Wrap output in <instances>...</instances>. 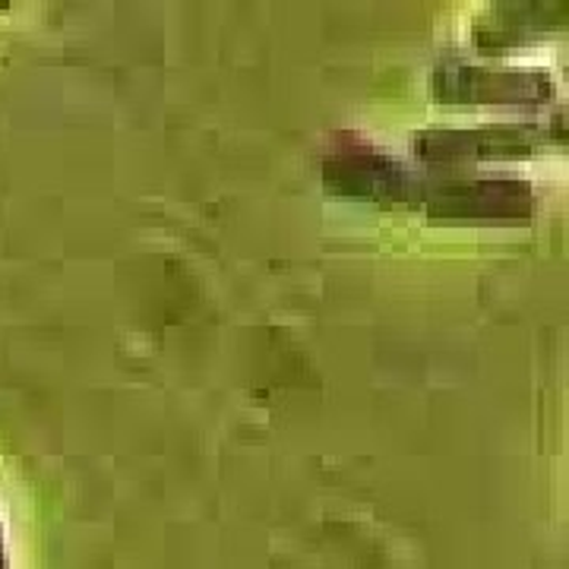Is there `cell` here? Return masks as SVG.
<instances>
[{
  "label": "cell",
  "instance_id": "6da1fadb",
  "mask_svg": "<svg viewBox=\"0 0 569 569\" xmlns=\"http://www.w3.org/2000/svg\"><path fill=\"white\" fill-rule=\"evenodd\" d=\"M567 142V121L553 114L550 121L478 123V127H430L411 137L418 162L433 168H466L485 162H519Z\"/></svg>",
  "mask_w": 569,
  "mask_h": 569
},
{
  "label": "cell",
  "instance_id": "7a4b0ae2",
  "mask_svg": "<svg viewBox=\"0 0 569 569\" xmlns=\"http://www.w3.org/2000/svg\"><path fill=\"white\" fill-rule=\"evenodd\" d=\"M535 209L538 197L526 178H481L459 171L430 174L418 206L433 224H526Z\"/></svg>",
  "mask_w": 569,
  "mask_h": 569
},
{
  "label": "cell",
  "instance_id": "3957f363",
  "mask_svg": "<svg viewBox=\"0 0 569 569\" xmlns=\"http://www.w3.org/2000/svg\"><path fill=\"white\" fill-rule=\"evenodd\" d=\"M430 92L443 104L462 108H548L557 99V82L541 67L443 61L430 73Z\"/></svg>",
  "mask_w": 569,
  "mask_h": 569
},
{
  "label": "cell",
  "instance_id": "277c9868",
  "mask_svg": "<svg viewBox=\"0 0 569 569\" xmlns=\"http://www.w3.org/2000/svg\"><path fill=\"white\" fill-rule=\"evenodd\" d=\"M427 171L377 149H348L323 162V187L336 200L377 209H411L425 200Z\"/></svg>",
  "mask_w": 569,
  "mask_h": 569
},
{
  "label": "cell",
  "instance_id": "5b68a950",
  "mask_svg": "<svg viewBox=\"0 0 569 569\" xmlns=\"http://www.w3.org/2000/svg\"><path fill=\"white\" fill-rule=\"evenodd\" d=\"M569 20L567 0H516V3H493L488 7L475 26H471V39L478 44V51L493 54V51H507L519 48L526 41L545 39L553 32H563Z\"/></svg>",
  "mask_w": 569,
  "mask_h": 569
},
{
  "label": "cell",
  "instance_id": "8992f818",
  "mask_svg": "<svg viewBox=\"0 0 569 569\" xmlns=\"http://www.w3.org/2000/svg\"><path fill=\"white\" fill-rule=\"evenodd\" d=\"M0 569H10V557H7V545H3V529H0Z\"/></svg>",
  "mask_w": 569,
  "mask_h": 569
}]
</instances>
